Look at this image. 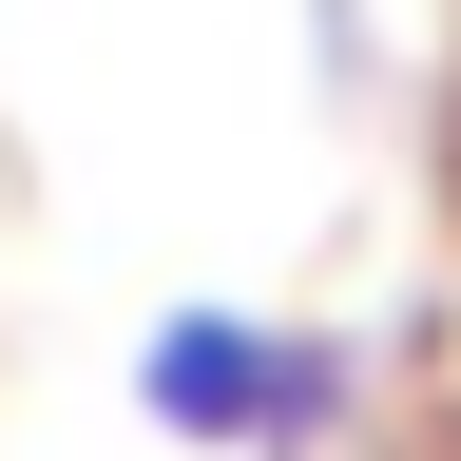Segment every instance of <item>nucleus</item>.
Wrapping results in <instances>:
<instances>
[{"label":"nucleus","instance_id":"f257e3e1","mask_svg":"<svg viewBox=\"0 0 461 461\" xmlns=\"http://www.w3.org/2000/svg\"><path fill=\"white\" fill-rule=\"evenodd\" d=\"M135 403H154V442H212V461H327L366 366L327 327H269V308H173L135 346Z\"/></svg>","mask_w":461,"mask_h":461}]
</instances>
